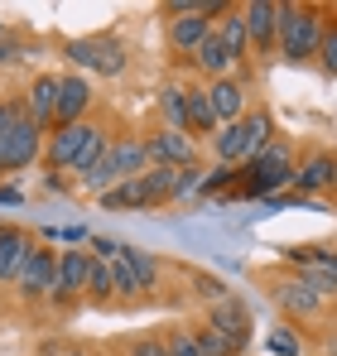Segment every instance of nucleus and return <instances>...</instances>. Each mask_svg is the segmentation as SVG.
Masks as SVG:
<instances>
[{
  "label": "nucleus",
  "mask_w": 337,
  "mask_h": 356,
  "mask_svg": "<svg viewBox=\"0 0 337 356\" xmlns=\"http://www.w3.org/2000/svg\"><path fill=\"white\" fill-rule=\"evenodd\" d=\"M284 188H294V149H289V140H270L251 164H241L236 169V197H251V202H265V197H275Z\"/></svg>",
  "instance_id": "nucleus-1"
},
{
  "label": "nucleus",
  "mask_w": 337,
  "mask_h": 356,
  "mask_svg": "<svg viewBox=\"0 0 337 356\" xmlns=\"http://www.w3.org/2000/svg\"><path fill=\"white\" fill-rule=\"evenodd\" d=\"M323 24L328 10L323 5H280V29H275V49L284 63H313L323 44Z\"/></svg>",
  "instance_id": "nucleus-2"
},
{
  "label": "nucleus",
  "mask_w": 337,
  "mask_h": 356,
  "mask_svg": "<svg viewBox=\"0 0 337 356\" xmlns=\"http://www.w3.org/2000/svg\"><path fill=\"white\" fill-rule=\"evenodd\" d=\"M63 58H72L77 67H87V72H102V77H120L130 54H125V44L116 34H92V39H68L63 44Z\"/></svg>",
  "instance_id": "nucleus-3"
},
{
  "label": "nucleus",
  "mask_w": 337,
  "mask_h": 356,
  "mask_svg": "<svg viewBox=\"0 0 337 356\" xmlns=\"http://www.w3.org/2000/svg\"><path fill=\"white\" fill-rule=\"evenodd\" d=\"M34 159H44V130L19 111L15 125H10V135H5V145H0V174H19Z\"/></svg>",
  "instance_id": "nucleus-4"
},
{
  "label": "nucleus",
  "mask_w": 337,
  "mask_h": 356,
  "mask_svg": "<svg viewBox=\"0 0 337 356\" xmlns=\"http://www.w3.org/2000/svg\"><path fill=\"white\" fill-rule=\"evenodd\" d=\"M54 265H58V250L34 241V250L24 255V265H19V275H15V294L24 298V303L49 298V289H54Z\"/></svg>",
  "instance_id": "nucleus-5"
},
{
  "label": "nucleus",
  "mask_w": 337,
  "mask_h": 356,
  "mask_svg": "<svg viewBox=\"0 0 337 356\" xmlns=\"http://www.w3.org/2000/svg\"><path fill=\"white\" fill-rule=\"evenodd\" d=\"M87 270H92V250H58V265H54V298L58 308L63 303H77V298L87 294Z\"/></svg>",
  "instance_id": "nucleus-6"
},
{
  "label": "nucleus",
  "mask_w": 337,
  "mask_h": 356,
  "mask_svg": "<svg viewBox=\"0 0 337 356\" xmlns=\"http://www.w3.org/2000/svg\"><path fill=\"white\" fill-rule=\"evenodd\" d=\"M294 193L299 197L337 193V149H313L304 164H294Z\"/></svg>",
  "instance_id": "nucleus-7"
},
{
  "label": "nucleus",
  "mask_w": 337,
  "mask_h": 356,
  "mask_svg": "<svg viewBox=\"0 0 337 356\" xmlns=\"http://www.w3.org/2000/svg\"><path fill=\"white\" fill-rule=\"evenodd\" d=\"M145 149H150V164H159V169H188V164H198V145H193V135H183V130H155V135H145Z\"/></svg>",
  "instance_id": "nucleus-8"
},
{
  "label": "nucleus",
  "mask_w": 337,
  "mask_h": 356,
  "mask_svg": "<svg viewBox=\"0 0 337 356\" xmlns=\"http://www.w3.org/2000/svg\"><path fill=\"white\" fill-rule=\"evenodd\" d=\"M87 135H92V120L58 125V130H49V135H44V164H49V174H63V169H72V159L82 154Z\"/></svg>",
  "instance_id": "nucleus-9"
},
{
  "label": "nucleus",
  "mask_w": 337,
  "mask_h": 356,
  "mask_svg": "<svg viewBox=\"0 0 337 356\" xmlns=\"http://www.w3.org/2000/svg\"><path fill=\"white\" fill-rule=\"evenodd\" d=\"M107 174L116 183H125V178H140L150 169V149H145V135H111V149H107Z\"/></svg>",
  "instance_id": "nucleus-10"
},
{
  "label": "nucleus",
  "mask_w": 337,
  "mask_h": 356,
  "mask_svg": "<svg viewBox=\"0 0 337 356\" xmlns=\"http://www.w3.org/2000/svg\"><path fill=\"white\" fill-rule=\"evenodd\" d=\"M92 111V82L82 72H63L58 77V106H54V130L58 125H77Z\"/></svg>",
  "instance_id": "nucleus-11"
},
{
  "label": "nucleus",
  "mask_w": 337,
  "mask_h": 356,
  "mask_svg": "<svg viewBox=\"0 0 337 356\" xmlns=\"http://www.w3.org/2000/svg\"><path fill=\"white\" fill-rule=\"evenodd\" d=\"M207 327H217L222 337H231L241 352L251 347V332H256V323H251V308H246L241 298H231V294L217 298V303L207 308Z\"/></svg>",
  "instance_id": "nucleus-12"
},
{
  "label": "nucleus",
  "mask_w": 337,
  "mask_h": 356,
  "mask_svg": "<svg viewBox=\"0 0 337 356\" xmlns=\"http://www.w3.org/2000/svg\"><path fill=\"white\" fill-rule=\"evenodd\" d=\"M241 19H246V39L256 54H270L275 49V29H280V5L275 0H251L241 5Z\"/></svg>",
  "instance_id": "nucleus-13"
},
{
  "label": "nucleus",
  "mask_w": 337,
  "mask_h": 356,
  "mask_svg": "<svg viewBox=\"0 0 337 356\" xmlns=\"http://www.w3.org/2000/svg\"><path fill=\"white\" fill-rule=\"evenodd\" d=\"M24 116L34 120L39 130H54V106H58V72H39L29 87H24Z\"/></svg>",
  "instance_id": "nucleus-14"
},
{
  "label": "nucleus",
  "mask_w": 337,
  "mask_h": 356,
  "mask_svg": "<svg viewBox=\"0 0 337 356\" xmlns=\"http://www.w3.org/2000/svg\"><path fill=\"white\" fill-rule=\"evenodd\" d=\"M29 250H34V236L24 227L0 222V284H15V275H19V265H24Z\"/></svg>",
  "instance_id": "nucleus-15"
},
{
  "label": "nucleus",
  "mask_w": 337,
  "mask_h": 356,
  "mask_svg": "<svg viewBox=\"0 0 337 356\" xmlns=\"http://www.w3.org/2000/svg\"><path fill=\"white\" fill-rule=\"evenodd\" d=\"M207 102H212L217 125L241 120V116H246V82H236V77H217V82H207Z\"/></svg>",
  "instance_id": "nucleus-16"
},
{
  "label": "nucleus",
  "mask_w": 337,
  "mask_h": 356,
  "mask_svg": "<svg viewBox=\"0 0 337 356\" xmlns=\"http://www.w3.org/2000/svg\"><path fill=\"white\" fill-rule=\"evenodd\" d=\"M183 111H188V135H217V116H212L207 87L188 82V87H183Z\"/></svg>",
  "instance_id": "nucleus-17"
},
{
  "label": "nucleus",
  "mask_w": 337,
  "mask_h": 356,
  "mask_svg": "<svg viewBox=\"0 0 337 356\" xmlns=\"http://www.w3.org/2000/svg\"><path fill=\"white\" fill-rule=\"evenodd\" d=\"M193 67L207 77V82H217V77H231V58H226V49H222V39H217V29L193 49Z\"/></svg>",
  "instance_id": "nucleus-18"
},
{
  "label": "nucleus",
  "mask_w": 337,
  "mask_h": 356,
  "mask_svg": "<svg viewBox=\"0 0 337 356\" xmlns=\"http://www.w3.org/2000/svg\"><path fill=\"white\" fill-rule=\"evenodd\" d=\"M241 130H246V164H251V159L275 140V116H270L265 106H256V111L241 116Z\"/></svg>",
  "instance_id": "nucleus-19"
},
{
  "label": "nucleus",
  "mask_w": 337,
  "mask_h": 356,
  "mask_svg": "<svg viewBox=\"0 0 337 356\" xmlns=\"http://www.w3.org/2000/svg\"><path fill=\"white\" fill-rule=\"evenodd\" d=\"M217 39H222L226 58H231V67L251 54V39H246V19H241V10H226L222 19H217Z\"/></svg>",
  "instance_id": "nucleus-20"
},
{
  "label": "nucleus",
  "mask_w": 337,
  "mask_h": 356,
  "mask_svg": "<svg viewBox=\"0 0 337 356\" xmlns=\"http://www.w3.org/2000/svg\"><path fill=\"white\" fill-rule=\"evenodd\" d=\"M107 149H111V130L102 125V120H92V135H87V145H82V154L72 159V174L77 178H87L102 159H107Z\"/></svg>",
  "instance_id": "nucleus-21"
},
{
  "label": "nucleus",
  "mask_w": 337,
  "mask_h": 356,
  "mask_svg": "<svg viewBox=\"0 0 337 356\" xmlns=\"http://www.w3.org/2000/svg\"><path fill=\"white\" fill-rule=\"evenodd\" d=\"M120 260L135 270L140 289H155V284H159V260H155L150 250H140V245H125V241H120Z\"/></svg>",
  "instance_id": "nucleus-22"
},
{
  "label": "nucleus",
  "mask_w": 337,
  "mask_h": 356,
  "mask_svg": "<svg viewBox=\"0 0 337 356\" xmlns=\"http://www.w3.org/2000/svg\"><path fill=\"white\" fill-rule=\"evenodd\" d=\"M159 116H164V130H183L188 135V111H183V82H168L159 92Z\"/></svg>",
  "instance_id": "nucleus-23"
},
{
  "label": "nucleus",
  "mask_w": 337,
  "mask_h": 356,
  "mask_svg": "<svg viewBox=\"0 0 337 356\" xmlns=\"http://www.w3.org/2000/svg\"><path fill=\"white\" fill-rule=\"evenodd\" d=\"M280 303L289 308V313H299V318H308V313H318V303H323V298L313 294V289H308L304 280H294V284H284V289H280Z\"/></svg>",
  "instance_id": "nucleus-24"
},
{
  "label": "nucleus",
  "mask_w": 337,
  "mask_h": 356,
  "mask_svg": "<svg viewBox=\"0 0 337 356\" xmlns=\"http://www.w3.org/2000/svg\"><path fill=\"white\" fill-rule=\"evenodd\" d=\"M193 337H198V352H203V356H241V347H236L231 337H222L217 327H207V323L193 327Z\"/></svg>",
  "instance_id": "nucleus-25"
},
{
  "label": "nucleus",
  "mask_w": 337,
  "mask_h": 356,
  "mask_svg": "<svg viewBox=\"0 0 337 356\" xmlns=\"http://www.w3.org/2000/svg\"><path fill=\"white\" fill-rule=\"evenodd\" d=\"M82 298H92V303H111V265H107V260H97V255H92L87 294H82Z\"/></svg>",
  "instance_id": "nucleus-26"
},
{
  "label": "nucleus",
  "mask_w": 337,
  "mask_h": 356,
  "mask_svg": "<svg viewBox=\"0 0 337 356\" xmlns=\"http://www.w3.org/2000/svg\"><path fill=\"white\" fill-rule=\"evenodd\" d=\"M111 265V298H140L145 289H140V280H135V270L116 255V260H107Z\"/></svg>",
  "instance_id": "nucleus-27"
},
{
  "label": "nucleus",
  "mask_w": 337,
  "mask_h": 356,
  "mask_svg": "<svg viewBox=\"0 0 337 356\" xmlns=\"http://www.w3.org/2000/svg\"><path fill=\"white\" fill-rule=\"evenodd\" d=\"M318 67L337 77V15L328 10V24H323V44H318Z\"/></svg>",
  "instance_id": "nucleus-28"
},
{
  "label": "nucleus",
  "mask_w": 337,
  "mask_h": 356,
  "mask_svg": "<svg viewBox=\"0 0 337 356\" xmlns=\"http://www.w3.org/2000/svg\"><path fill=\"white\" fill-rule=\"evenodd\" d=\"M164 352L168 356H203V352H198L193 327H168V332H164Z\"/></svg>",
  "instance_id": "nucleus-29"
},
{
  "label": "nucleus",
  "mask_w": 337,
  "mask_h": 356,
  "mask_svg": "<svg viewBox=\"0 0 337 356\" xmlns=\"http://www.w3.org/2000/svg\"><path fill=\"white\" fill-rule=\"evenodd\" d=\"M265 347H270V356H304V342H299V332H289V327H275Z\"/></svg>",
  "instance_id": "nucleus-30"
},
{
  "label": "nucleus",
  "mask_w": 337,
  "mask_h": 356,
  "mask_svg": "<svg viewBox=\"0 0 337 356\" xmlns=\"http://www.w3.org/2000/svg\"><path fill=\"white\" fill-rule=\"evenodd\" d=\"M198 188H203L207 197H212V193H222V188H236V169L217 164V169H207V174H203V183H198Z\"/></svg>",
  "instance_id": "nucleus-31"
},
{
  "label": "nucleus",
  "mask_w": 337,
  "mask_h": 356,
  "mask_svg": "<svg viewBox=\"0 0 337 356\" xmlns=\"http://www.w3.org/2000/svg\"><path fill=\"white\" fill-rule=\"evenodd\" d=\"M130 356H168L164 352V337H140V342L130 347Z\"/></svg>",
  "instance_id": "nucleus-32"
},
{
  "label": "nucleus",
  "mask_w": 337,
  "mask_h": 356,
  "mask_svg": "<svg viewBox=\"0 0 337 356\" xmlns=\"http://www.w3.org/2000/svg\"><path fill=\"white\" fill-rule=\"evenodd\" d=\"M0 202H24V193L19 188H0Z\"/></svg>",
  "instance_id": "nucleus-33"
},
{
  "label": "nucleus",
  "mask_w": 337,
  "mask_h": 356,
  "mask_svg": "<svg viewBox=\"0 0 337 356\" xmlns=\"http://www.w3.org/2000/svg\"><path fill=\"white\" fill-rule=\"evenodd\" d=\"M0 44H5V19H0Z\"/></svg>",
  "instance_id": "nucleus-34"
}]
</instances>
